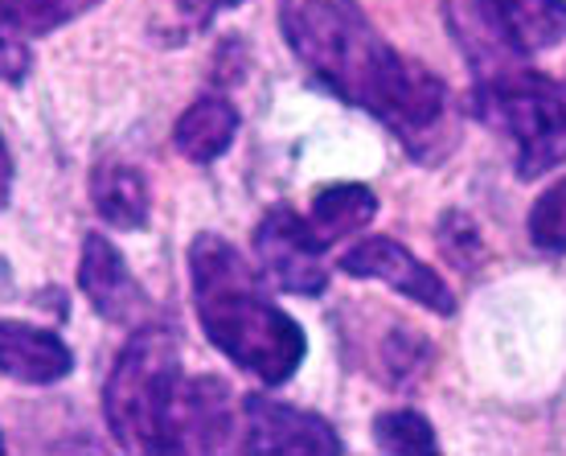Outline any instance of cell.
Wrapping results in <instances>:
<instances>
[{"label":"cell","instance_id":"5","mask_svg":"<svg viewBox=\"0 0 566 456\" xmlns=\"http://www.w3.org/2000/svg\"><path fill=\"white\" fill-rule=\"evenodd\" d=\"M325 242L312 235V227L296 210L275 206L255 230V256L271 284L292 297H321L328 288V268L321 263Z\"/></svg>","mask_w":566,"mask_h":456},{"label":"cell","instance_id":"11","mask_svg":"<svg viewBox=\"0 0 566 456\" xmlns=\"http://www.w3.org/2000/svg\"><path fill=\"white\" fill-rule=\"evenodd\" d=\"M234 428L230 419V391L222 379L198 374L185 379L181 407H177V448L189 453H213L227 448V432Z\"/></svg>","mask_w":566,"mask_h":456},{"label":"cell","instance_id":"19","mask_svg":"<svg viewBox=\"0 0 566 456\" xmlns=\"http://www.w3.org/2000/svg\"><path fill=\"white\" fill-rule=\"evenodd\" d=\"M29 45H25V33L13 25V17L4 9V0H0V83H21L29 74Z\"/></svg>","mask_w":566,"mask_h":456},{"label":"cell","instance_id":"17","mask_svg":"<svg viewBox=\"0 0 566 456\" xmlns=\"http://www.w3.org/2000/svg\"><path fill=\"white\" fill-rule=\"evenodd\" d=\"M382 366H386V383L390 386L415 383V379L431 366V342L398 325L395 333H390V342L382 345Z\"/></svg>","mask_w":566,"mask_h":456},{"label":"cell","instance_id":"10","mask_svg":"<svg viewBox=\"0 0 566 456\" xmlns=\"http://www.w3.org/2000/svg\"><path fill=\"white\" fill-rule=\"evenodd\" d=\"M74 371L71 345L54 329L25 321H0V374L29 386H50Z\"/></svg>","mask_w":566,"mask_h":456},{"label":"cell","instance_id":"7","mask_svg":"<svg viewBox=\"0 0 566 456\" xmlns=\"http://www.w3.org/2000/svg\"><path fill=\"white\" fill-rule=\"evenodd\" d=\"M242 453H308V456H337L345 444L328 419L312 412H300L292 403L247 395L242 400Z\"/></svg>","mask_w":566,"mask_h":456},{"label":"cell","instance_id":"15","mask_svg":"<svg viewBox=\"0 0 566 456\" xmlns=\"http://www.w3.org/2000/svg\"><path fill=\"white\" fill-rule=\"evenodd\" d=\"M374 441L382 453H395V456H415V453H436L439 441H436V428H431V419L411 407H398V412H382L374 419Z\"/></svg>","mask_w":566,"mask_h":456},{"label":"cell","instance_id":"14","mask_svg":"<svg viewBox=\"0 0 566 456\" xmlns=\"http://www.w3.org/2000/svg\"><path fill=\"white\" fill-rule=\"evenodd\" d=\"M378 215V198L369 186H357V182H340V186H325L316 198H312V218L308 227L312 235L325 242H337L354 230L369 227Z\"/></svg>","mask_w":566,"mask_h":456},{"label":"cell","instance_id":"22","mask_svg":"<svg viewBox=\"0 0 566 456\" xmlns=\"http://www.w3.org/2000/svg\"><path fill=\"white\" fill-rule=\"evenodd\" d=\"M9 189H13V157H9V144L0 136V210L9 201Z\"/></svg>","mask_w":566,"mask_h":456},{"label":"cell","instance_id":"16","mask_svg":"<svg viewBox=\"0 0 566 456\" xmlns=\"http://www.w3.org/2000/svg\"><path fill=\"white\" fill-rule=\"evenodd\" d=\"M99 0H4V9L13 17V25L29 38H42V33H54L57 25L74 21L78 13L95 9Z\"/></svg>","mask_w":566,"mask_h":456},{"label":"cell","instance_id":"1","mask_svg":"<svg viewBox=\"0 0 566 456\" xmlns=\"http://www.w3.org/2000/svg\"><path fill=\"white\" fill-rule=\"evenodd\" d=\"M287 45L321 83L382 120L411 153L427 157L448 124V83L423 62L398 54L357 0H280Z\"/></svg>","mask_w":566,"mask_h":456},{"label":"cell","instance_id":"13","mask_svg":"<svg viewBox=\"0 0 566 456\" xmlns=\"http://www.w3.org/2000/svg\"><path fill=\"white\" fill-rule=\"evenodd\" d=\"M91 198L103 222L119 230H140L153 210V194L140 169H132L124 160H99L91 173Z\"/></svg>","mask_w":566,"mask_h":456},{"label":"cell","instance_id":"6","mask_svg":"<svg viewBox=\"0 0 566 456\" xmlns=\"http://www.w3.org/2000/svg\"><path fill=\"white\" fill-rule=\"evenodd\" d=\"M340 271L354 276V280H382L395 292H402L407 300L423 304L427 313L436 317H452L455 313V297L452 288L443 284L431 263L415 259L407 247L390 235H369V239L354 242L345 256H340Z\"/></svg>","mask_w":566,"mask_h":456},{"label":"cell","instance_id":"8","mask_svg":"<svg viewBox=\"0 0 566 456\" xmlns=\"http://www.w3.org/2000/svg\"><path fill=\"white\" fill-rule=\"evenodd\" d=\"M501 50L530 58L566 38V0H464Z\"/></svg>","mask_w":566,"mask_h":456},{"label":"cell","instance_id":"20","mask_svg":"<svg viewBox=\"0 0 566 456\" xmlns=\"http://www.w3.org/2000/svg\"><path fill=\"white\" fill-rule=\"evenodd\" d=\"M439 247H443L460 268H472L476 256H481V235H476V227H472L464 215L452 210V215H443V222H439Z\"/></svg>","mask_w":566,"mask_h":456},{"label":"cell","instance_id":"18","mask_svg":"<svg viewBox=\"0 0 566 456\" xmlns=\"http://www.w3.org/2000/svg\"><path fill=\"white\" fill-rule=\"evenodd\" d=\"M530 239H534V247L554 251V256L566 251V177L554 182V186L534 201V210H530Z\"/></svg>","mask_w":566,"mask_h":456},{"label":"cell","instance_id":"2","mask_svg":"<svg viewBox=\"0 0 566 456\" xmlns=\"http://www.w3.org/2000/svg\"><path fill=\"white\" fill-rule=\"evenodd\" d=\"M189 284L198 321L222 354L259 383L280 386L300 371L308 354L304 329L263 292L255 268L222 235L189 242Z\"/></svg>","mask_w":566,"mask_h":456},{"label":"cell","instance_id":"4","mask_svg":"<svg viewBox=\"0 0 566 456\" xmlns=\"http://www.w3.org/2000/svg\"><path fill=\"white\" fill-rule=\"evenodd\" d=\"M476 115L517 144V173L534 182L566 160V83L530 66L476 79Z\"/></svg>","mask_w":566,"mask_h":456},{"label":"cell","instance_id":"9","mask_svg":"<svg viewBox=\"0 0 566 456\" xmlns=\"http://www.w3.org/2000/svg\"><path fill=\"white\" fill-rule=\"evenodd\" d=\"M78 288L86 292L91 309L112 321V325H140V317L148 313V297L136 284V276L128 271L124 256L112 247L107 235L91 230L83 239V259H78Z\"/></svg>","mask_w":566,"mask_h":456},{"label":"cell","instance_id":"21","mask_svg":"<svg viewBox=\"0 0 566 456\" xmlns=\"http://www.w3.org/2000/svg\"><path fill=\"white\" fill-rule=\"evenodd\" d=\"M234 4H242V0H177V9L193 17L198 25H206V21H210L218 9H234Z\"/></svg>","mask_w":566,"mask_h":456},{"label":"cell","instance_id":"3","mask_svg":"<svg viewBox=\"0 0 566 456\" xmlns=\"http://www.w3.org/2000/svg\"><path fill=\"white\" fill-rule=\"evenodd\" d=\"M181 386L185 371L177 333L169 325H136L103 386V415L115 441L132 453H181Z\"/></svg>","mask_w":566,"mask_h":456},{"label":"cell","instance_id":"12","mask_svg":"<svg viewBox=\"0 0 566 456\" xmlns=\"http://www.w3.org/2000/svg\"><path fill=\"white\" fill-rule=\"evenodd\" d=\"M234 132H239L234 103L222 100V95H201L181 112L177 128H172V144L193 165H210L234 144Z\"/></svg>","mask_w":566,"mask_h":456}]
</instances>
